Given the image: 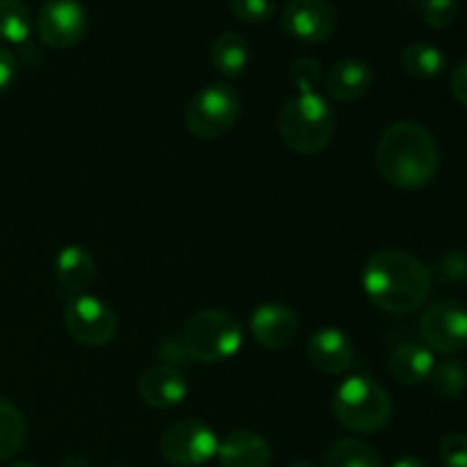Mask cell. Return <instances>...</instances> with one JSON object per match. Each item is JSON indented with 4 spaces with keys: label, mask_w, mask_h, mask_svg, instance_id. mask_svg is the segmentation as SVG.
<instances>
[{
    "label": "cell",
    "mask_w": 467,
    "mask_h": 467,
    "mask_svg": "<svg viewBox=\"0 0 467 467\" xmlns=\"http://www.w3.org/2000/svg\"><path fill=\"white\" fill-rule=\"evenodd\" d=\"M306 356L317 372L337 377L354 365V345L340 328L324 327L310 336Z\"/></svg>",
    "instance_id": "4fadbf2b"
},
{
    "label": "cell",
    "mask_w": 467,
    "mask_h": 467,
    "mask_svg": "<svg viewBox=\"0 0 467 467\" xmlns=\"http://www.w3.org/2000/svg\"><path fill=\"white\" fill-rule=\"evenodd\" d=\"M26 442V420L12 401L0 397V461L16 454Z\"/></svg>",
    "instance_id": "603a6c76"
},
{
    "label": "cell",
    "mask_w": 467,
    "mask_h": 467,
    "mask_svg": "<svg viewBox=\"0 0 467 467\" xmlns=\"http://www.w3.org/2000/svg\"><path fill=\"white\" fill-rule=\"evenodd\" d=\"M322 467H383V461L368 442L358 438H342L328 447Z\"/></svg>",
    "instance_id": "44dd1931"
},
{
    "label": "cell",
    "mask_w": 467,
    "mask_h": 467,
    "mask_svg": "<svg viewBox=\"0 0 467 467\" xmlns=\"http://www.w3.org/2000/svg\"><path fill=\"white\" fill-rule=\"evenodd\" d=\"M360 285L379 310L409 315L427 304L431 295V272L409 251L381 249L365 260Z\"/></svg>",
    "instance_id": "6da1fadb"
},
{
    "label": "cell",
    "mask_w": 467,
    "mask_h": 467,
    "mask_svg": "<svg viewBox=\"0 0 467 467\" xmlns=\"http://www.w3.org/2000/svg\"><path fill=\"white\" fill-rule=\"evenodd\" d=\"M137 392L146 406L167 410L185 401L187 383L176 368L158 363L141 372L140 381H137Z\"/></svg>",
    "instance_id": "5bb4252c"
},
{
    "label": "cell",
    "mask_w": 467,
    "mask_h": 467,
    "mask_svg": "<svg viewBox=\"0 0 467 467\" xmlns=\"http://www.w3.org/2000/svg\"><path fill=\"white\" fill-rule=\"evenodd\" d=\"M240 117V96L226 82H214L192 96L185 109V126L199 140H217L233 130Z\"/></svg>",
    "instance_id": "8992f818"
},
{
    "label": "cell",
    "mask_w": 467,
    "mask_h": 467,
    "mask_svg": "<svg viewBox=\"0 0 467 467\" xmlns=\"http://www.w3.org/2000/svg\"><path fill=\"white\" fill-rule=\"evenodd\" d=\"M14 80H16V57L5 46H0V94H5Z\"/></svg>",
    "instance_id": "4dcf8cb0"
},
{
    "label": "cell",
    "mask_w": 467,
    "mask_h": 467,
    "mask_svg": "<svg viewBox=\"0 0 467 467\" xmlns=\"http://www.w3.org/2000/svg\"><path fill=\"white\" fill-rule=\"evenodd\" d=\"M420 12L427 26H431L433 30H445L454 26L459 18V3L456 0H424L420 5Z\"/></svg>",
    "instance_id": "4316f807"
},
{
    "label": "cell",
    "mask_w": 467,
    "mask_h": 467,
    "mask_svg": "<svg viewBox=\"0 0 467 467\" xmlns=\"http://www.w3.org/2000/svg\"><path fill=\"white\" fill-rule=\"evenodd\" d=\"M429 381H431L433 392L438 397H442V400H459L467 390V369L454 358L442 360V363L433 365Z\"/></svg>",
    "instance_id": "cb8c5ba5"
},
{
    "label": "cell",
    "mask_w": 467,
    "mask_h": 467,
    "mask_svg": "<svg viewBox=\"0 0 467 467\" xmlns=\"http://www.w3.org/2000/svg\"><path fill=\"white\" fill-rule=\"evenodd\" d=\"M406 3H413V5H418V7H420V5H422L424 0H406Z\"/></svg>",
    "instance_id": "8d00e7d4"
},
{
    "label": "cell",
    "mask_w": 467,
    "mask_h": 467,
    "mask_svg": "<svg viewBox=\"0 0 467 467\" xmlns=\"http://www.w3.org/2000/svg\"><path fill=\"white\" fill-rule=\"evenodd\" d=\"M374 85V71L368 62L358 57L337 59L324 78V87L331 99L340 103H354L363 99Z\"/></svg>",
    "instance_id": "9a60e30c"
},
{
    "label": "cell",
    "mask_w": 467,
    "mask_h": 467,
    "mask_svg": "<svg viewBox=\"0 0 467 467\" xmlns=\"http://www.w3.org/2000/svg\"><path fill=\"white\" fill-rule=\"evenodd\" d=\"M67 333L82 347L109 345L119 333V317L108 301L91 295H78L64 310Z\"/></svg>",
    "instance_id": "52a82bcc"
},
{
    "label": "cell",
    "mask_w": 467,
    "mask_h": 467,
    "mask_svg": "<svg viewBox=\"0 0 467 467\" xmlns=\"http://www.w3.org/2000/svg\"><path fill=\"white\" fill-rule=\"evenodd\" d=\"M420 331L429 349L459 354L467 347V308L454 299H441L424 310Z\"/></svg>",
    "instance_id": "30bf717a"
},
{
    "label": "cell",
    "mask_w": 467,
    "mask_h": 467,
    "mask_svg": "<svg viewBox=\"0 0 467 467\" xmlns=\"http://www.w3.org/2000/svg\"><path fill=\"white\" fill-rule=\"evenodd\" d=\"M333 415L351 433H377L392 418V400L372 377L345 379L333 395Z\"/></svg>",
    "instance_id": "277c9868"
},
{
    "label": "cell",
    "mask_w": 467,
    "mask_h": 467,
    "mask_svg": "<svg viewBox=\"0 0 467 467\" xmlns=\"http://www.w3.org/2000/svg\"><path fill=\"white\" fill-rule=\"evenodd\" d=\"M217 461L222 467H269L272 447L260 433L240 429L219 441Z\"/></svg>",
    "instance_id": "2e32d148"
},
{
    "label": "cell",
    "mask_w": 467,
    "mask_h": 467,
    "mask_svg": "<svg viewBox=\"0 0 467 467\" xmlns=\"http://www.w3.org/2000/svg\"><path fill=\"white\" fill-rule=\"evenodd\" d=\"M290 82L296 94H319V87L324 85V76L317 59L296 57L290 64Z\"/></svg>",
    "instance_id": "d4e9b609"
},
{
    "label": "cell",
    "mask_w": 467,
    "mask_h": 467,
    "mask_svg": "<svg viewBox=\"0 0 467 467\" xmlns=\"http://www.w3.org/2000/svg\"><path fill=\"white\" fill-rule=\"evenodd\" d=\"M32 32L30 9L23 0H0V39L7 44H26Z\"/></svg>",
    "instance_id": "7402d4cb"
},
{
    "label": "cell",
    "mask_w": 467,
    "mask_h": 467,
    "mask_svg": "<svg viewBox=\"0 0 467 467\" xmlns=\"http://www.w3.org/2000/svg\"><path fill=\"white\" fill-rule=\"evenodd\" d=\"M89 30V14L80 0H46L36 14V32L50 48L67 50Z\"/></svg>",
    "instance_id": "9c48e42d"
},
{
    "label": "cell",
    "mask_w": 467,
    "mask_h": 467,
    "mask_svg": "<svg viewBox=\"0 0 467 467\" xmlns=\"http://www.w3.org/2000/svg\"><path fill=\"white\" fill-rule=\"evenodd\" d=\"M438 276L447 283L467 281V254L465 251H447L436 267Z\"/></svg>",
    "instance_id": "f1b7e54d"
},
{
    "label": "cell",
    "mask_w": 467,
    "mask_h": 467,
    "mask_svg": "<svg viewBox=\"0 0 467 467\" xmlns=\"http://www.w3.org/2000/svg\"><path fill=\"white\" fill-rule=\"evenodd\" d=\"M390 467H429V465L424 463L422 459H418V456H404V459L395 461Z\"/></svg>",
    "instance_id": "d6a6232c"
},
{
    "label": "cell",
    "mask_w": 467,
    "mask_h": 467,
    "mask_svg": "<svg viewBox=\"0 0 467 467\" xmlns=\"http://www.w3.org/2000/svg\"><path fill=\"white\" fill-rule=\"evenodd\" d=\"M249 328L254 340L265 349H285L299 336V317L285 304H260L251 313Z\"/></svg>",
    "instance_id": "7c38bea8"
},
{
    "label": "cell",
    "mask_w": 467,
    "mask_h": 467,
    "mask_svg": "<svg viewBox=\"0 0 467 467\" xmlns=\"http://www.w3.org/2000/svg\"><path fill=\"white\" fill-rule=\"evenodd\" d=\"M62 467H89V463L85 459H80V456H71V459L64 461Z\"/></svg>",
    "instance_id": "836d02e7"
},
{
    "label": "cell",
    "mask_w": 467,
    "mask_h": 467,
    "mask_svg": "<svg viewBox=\"0 0 467 467\" xmlns=\"http://www.w3.org/2000/svg\"><path fill=\"white\" fill-rule=\"evenodd\" d=\"M287 467H315V465H310L308 461H295V463L287 465Z\"/></svg>",
    "instance_id": "e575fe53"
},
{
    "label": "cell",
    "mask_w": 467,
    "mask_h": 467,
    "mask_svg": "<svg viewBox=\"0 0 467 467\" xmlns=\"http://www.w3.org/2000/svg\"><path fill=\"white\" fill-rule=\"evenodd\" d=\"M442 467H467V433H447L438 445Z\"/></svg>",
    "instance_id": "83f0119b"
},
{
    "label": "cell",
    "mask_w": 467,
    "mask_h": 467,
    "mask_svg": "<svg viewBox=\"0 0 467 467\" xmlns=\"http://www.w3.org/2000/svg\"><path fill=\"white\" fill-rule=\"evenodd\" d=\"M55 276L71 295H85L96 278L94 255L80 244H68L55 258Z\"/></svg>",
    "instance_id": "ac0fdd59"
},
{
    "label": "cell",
    "mask_w": 467,
    "mask_h": 467,
    "mask_svg": "<svg viewBox=\"0 0 467 467\" xmlns=\"http://www.w3.org/2000/svg\"><path fill=\"white\" fill-rule=\"evenodd\" d=\"M181 340L190 360L214 365L233 358L242 349L244 328L226 310L205 308L187 319Z\"/></svg>",
    "instance_id": "5b68a950"
},
{
    "label": "cell",
    "mask_w": 467,
    "mask_h": 467,
    "mask_svg": "<svg viewBox=\"0 0 467 467\" xmlns=\"http://www.w3.org/2000/svg\"><path fill=\"white\" fill-rule=\"evenodd\" d=\"M433 365H436L433 351L429 347L418 345V342L400 345L397 349H392L390 360H388L390 377L400 386H420V383L429 381Z\"/></svg>",
    "instance_id": "e0dca14e"
},
{
    "label": "cell",
    "mask_w": 467,
    "mask_h": 467,
    "mask_svg": "<svg viewBox=\"0 0 467 467\" xmlns=\"http://www.w3.org/2000/svg\"><path fill=\"white\" fill-rule=\"evenodd\" d=\"M401 67L410 78L431 80L445 71L447 59L438 46L429 44V41H413L401 50Z\"/></svg>",
    "instance_id": "ffe728a7"
},
{
    "label": "cell",
    "mask_w": 467,
    "mask_h": 467,
    "mask_svg": "<svg viewBox=\"0 0 467 467\" xmlns=\"http://www.w3.org/2000/svg\"><path fill=\"white\" fill-rule=\"evenodd\" d=\"M210 57H213V67L217 68L219 76H242L251 62L249 41H246L240 32H222V35L213 41Z\"/></svg>",
    "instance_id": "d6986e66"
},
{
    "label": "cell",
    "mask_w": 467,
    "mask_h": 467,
    "mask_svg": "<svg viewBox=\"0 0 467 467\" xmlns=\"http://www.w3.org/2000/svg\"><path fill=\"white\" fill-rule=\"evenodd\" d=\"M450 85H451V94H454V99L467 108V59H463L461 64H456V68L451 71Z\"/></svg>",
    "instance_id": "1f68e13d"
},
{
    "label": "cell",
    "mask_w": 467,
    "mask_h": 467,
    "mask_svg": "<svg viewBox=\"0 0 467 467\" xmlns=\"http://www.w3.org/2000/svg\"><path fill=\"white\" fill-rule=\"evenodd\" d=\"M438 144L431 132L418 121H395L379 137L377 171L388 185L420 190L438 171Z\"/></svg>",
    "instance_id": "7a4b0ae2"
},
{
    "label": "cell",
    "mask_w": 467,
    "mask_h": 467,
    "mask_svg": "<svg viewBox=\"0 0 467 467\" xmlns=\"http://www.w3.org/2000/svg\"><path fill=\"white\" fill-rule=\"evenodd\" d=\"M9 467H36V465H32V463H14V465H9Z\"/></svg>",
    "instance_id": "d590c367"
},
{
    "label": "cell",
    "mask_w": 467,
    "mask_h": 467,
    "mask_svg": "<svg viewBox=\"0 0 467 467\" xmlns=\"http://www.w3.org/2000/svg\"><path fill=\"white\" fill-rule=\"evenodd\" d=\"M219 438L199 420H181L160 438V454L171 467H201L217 456Z\"/></svg>",
    "instance_id": "ba28073f"
},
{
    "label": "cell",
    "mask_w": 467,
    "mask_h": 467,
    "mask_svg": "<svg viewBox=\"0 0 467 467\" xmlns=\"http://www.w3.org/2000/svg\"><path fill=\"white\" fill-rule=\"evenodd\" d=\"M233 16L249 26H263V23L272 21L276 5L274 0H228Z\"/></svg>",
    "instance_id": "484cf974"
},
{
    "label": "cell",
    "mask_w": 467,
    "mask_h": 467,
    "mask_svg": "<svg viewBox=\"0 0 467 467\" xmlns=\"http://www.w3.org/2000/svg\"><path fill=\"white\" fill-rule=\"evenodd\" d=\"M281 27L304 44H324L337 27V12L328 0H290L283 7Z\"/></svg>",
    "instance_id": "8fae6325"
},
{
    "label": "cell",
    "mask_w": 467,
    "mask_h": 467,
    "mask_svg": "<svg viewBox=\"0 0 467 467\" xmlns=\"http://www.w3.org/2000/svg\"><path fill=\"white\" fill-rule=\"evenodd\" d=\"M158 356H160V360H162V365H169V368L185 365L187 360H190L182 340H164L162 345L158 347Z\"/></svg>",
    "instance_id": "f546056e"
},
{
    "label": "cell",
    "mask_w": 467,
    "mask_h": 467,
    "mask_svg": "<svg viewBox=\"0 0 467 467\" xmlns=\"http://www.w3.org/2000/svg\"><path fill=\"white\" fill-rule=\"evenodd\" d=\"M283 144L299 155L327 149L336 132V112L322 94H296L278 112Z\"/></svg>",
    "instance_id": "3957f363"
}]
</instances>
